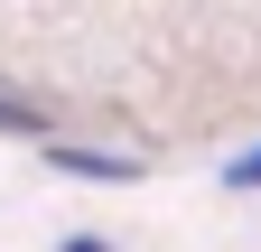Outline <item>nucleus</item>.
I'll use <instances>...</instances> for the list:
<instances>
[{
	"label": "nucleus",
	"mask_w": 261,
	"mask_h": 252,
	"mask_svg": "<svg viewBox=\"0 0 261 252\" xmlns=\"http://www.w3.org/2000/svg\"><path fill=\"white\" fill-rule=\"evenodd\" d=\"M56 168H75L93 187H121V178H140V159H103V149H56Z\"/></svg>",
	"instance_id": "1"
},
{
	"label": "nucleus",
	"mask_w": 261,
	"mask_h": 252,
	"mask_svg": "<svg viewBox=\"0 0 261 252\" xmlns=\"http://www.w3.org/2000/svg\"><path fill=\"white\" fill-rule=\"evenodd\" d=\"M224 187H243V196H261V140L243 149V159H233V168H224Z\"/></svg>",
	"instance_id": "2"
},
{
	"label": "nucleus",
	"mask_w": 261,
	"mask_h": 252,
	"mask_svg": "<svg viewBox=\"0 0 261 252\" xmlns=\"http://www.w3.org/2000/svg\"><path fill=\"white\" fill-rule=\"evenodd\" d=\"M65 252H112V243H103V234H75V243H65Z\"/></svg>",
	"instance_id": "3"
}]
</instances>
